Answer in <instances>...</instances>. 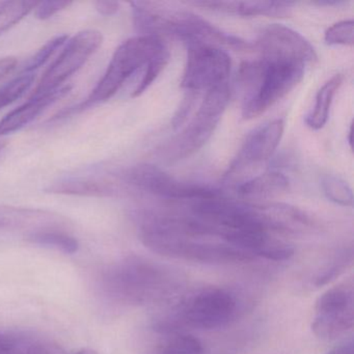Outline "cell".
<instances>
[{
	"label": "cell",
	"mask_w": 354,
	"mask_h": 354,
	"mask_svg": "<svg viewBox=\"0 0 354 354\" xmlns=\"http://www.w3.org/2000/svg\"><path fill=\"white\" fill-rule=\"evenodd\" d=\"M239 301L235 294L223 288H205L184 298L167 318L157 321L158 333L185 331L186 327L210 329L227 326L237 316Z\"/></svg>",
	"instance_id": "cell-6"
},
{
	"label": "cell",
	"mask_w": 354,
	"mask_h": 354,
	"mask_svg": "<svg viewBox=\"0 0 354 354\" xmlns=\"http://www.w3.org/2000/svg\"><path fill=\"white\" fill-rule=\"evenodd\" d=\"M26 239L30 243L43 246V248H53L66 254H76L80 250V243L76 238L51 227L35 230L28 234Z\"/></svg>",
	"instance_id": "cell-23"
},
{
	"label": "cell",
	"mask_w": 354,
	"mask_h": 354,
	"mask_svg": "<svg viewBox=\"0 0 354 354\" xmlns=\"http://www.w3.org/2000/svg\"><path fill=\"white\" fill-rule=\"evenodd\" d=\"M3 148H5V142H0V154L3 152Z\"/></svg>",
	"instance_id": "cell-38"
},
{
	"label": "cell",
	"mask_w": 354,
	"mask_h": 354,
	"mask_svg": "<svg viewBox=\"0 0 354 354\" xmlns=\"http://www.w3.org/2000/svg\"><path fill=\"white\" fill-rule=\"evenodd\" d=\"M95 8L99 14L103 16H113L120 10V3L118 1H97Z\"/></svg>",
	"instance_id": "cell-33"
},
{
	"label": "cell",
	"mask_w": 354,
	"mask_h": 354,
	"mask_svg": "<svg viewBox=\"0 0 354 354\" xmlns=\"http://www.w3.org/2000/svg\"><path fill=\"white\" fill-rule=\"evenodd\" d=\"M69 37L67 35L55 37L49 40L46 44L43 45L32 57L28 59L22 66L20 73L36 74L40 68H42L59 49L63 48Z\"/></svg>",
	"instance_id": "cell-28"
},
{
	"label": "cell",
	"mask_w": 354,
	"mask_h": 354,
	"mask_svg": "<svg viewBox=\"0 0 354 354\" xmlns=\"http://www.w3.org/2000/svg\"><path fill=\"white\" fill-rule=\"evenodd\" d=\"M133 24L140 36L160 38L176 37L184 44L225 46L237 50H250L252 45L239 37L227 34L204 18L184 10L167 9L160 3L138 1L130 3Z\"/></svg>",
	"instance_id": "cell-2"
},
{
	"label": "cell",
	"mask_w": 354,
	"mask_h": 354,
	"mask_svg": "<svg viewBox=\"0 0 354 354\" xmlns=\"http://www.w3.org/2000/svg\"><path fill=\"white\" fill-rule=\"evenodd\" d=\"M269 231L304 233L316 227L314 219L304 211L286 204L254 206Z\"/></svg>",
	"instance_id": "cell-15"
},
{
	"label": "cell",
	"mask_w": 354,
	"mask_h": 354,
	"mask_svg": "<svg viewBox=\"0 0 354 354\" xmlns=\"http://www.w3.org/2000/svg\"><path fill=\"white\" fill-rule=\"evenodd\" d=\"M167 48L162 39L157 37L138 36L128 39L118 47L106 71L90 95L75 106L57 113L55 120L68 118L106 102L119 92L120 88L136 71L146 67L155 57Z\"/></svg>",
	"instance_id": "cell-5"
},
{
	"label": "cell",
	"mask_w": 354,
	"mask_h": 354,
	"mask_svg": "<svg viewBox=\"0 0 354 354\" xmlns=\"http://www.w3.org/2000/svg\"><path fill=\"white\" fill-rule=\"evenodd\" d=\"M353 262V248L352 246L339 250L321 270L317 273L314 279V286L323 287L333 279L339 277L342 273L345 272L346 269Z\"/></svg>",
	"instance_id": "cell-24"
},
{
	"label": "cell",
	"mask_w": 354,
	"mask_h": 354,
	"mask_svg": "<svg viewBox=\"0 0 354 354\" xmlns=\"http://www.w3.org/2000/svg\"><path fill=\"white\" fill-rule=\"evenodd\" d=\"M36 80V74L19 73L7 84L0 86V111L19 100L30 91Z\"/></svg>",
	"instance_id": "cell-26"
},
{
	"label": "cell",
	"mask_w": 354,
	"mask_h": 354,
	"mask_svg": "<svg viewBox=\"0 0 354 354\" xmlns=\"http://www.w3.org/2000/svg\"><path fill=\"white\" fill-rule=\"evenodd\" d=\"M343 80L342 74H335L330 80H327L317 93L314 107L306 117V126L310 129H322L328 121L333 98L343 84Z\"/></svg>",
	"instance_id": "cell-21"
},
{
	"label": "cell",
	"mask_w": 354,
	"mask_h": 354,
	"mask_svg": "<svg viewBox=\"0 0 354 354\" xmlns=\"http://www.w3.org/2000/svg\"><path fill=\"white\" fill-rule=\"evenodd\" d=\"M283 130L285 122L283 119L273 120L252 130L242 145L235 160L232 162L225 179H235L246 169L269 160L281 142Z\"/></svg>",
	"instance_id": "cell-12"
},
{
	"label": "cell",
	"mask_w": 354,
	"mask_h": 354,
	"mask_svg": "<svg viewBox=\"0 0 354 354\" xmlns=\"http://www.w3.org/2000/svg\"><path fill=\"white\" fill-rule=\"evenodd\" d=\"M0 354H62L59 344L36 331L0 329Z\"/></svg>",
	"instance_id": "cell-17"
},
{
	"label": "cell",
	"mask_w": 354,
	"mask_h": 354,
	"mask_svg": "<svg viewBox=\"0 0 354 354\" xmlns=\"http://www.w3.org/2000/svg\"><path fill=\"white\" fill-rule=\"evenodd\" d=\"M221 118L200 107L192 121L159 149V157L174 163L196 154L210 140Z\"/></svg>",
	"instance_id": "cell-13"
},
{
	"label": "cell",
	"mask_w": 354,
	"mask_h": 354,
	"mask_svg": "<svg viewBox=\"0 0 354 354\" xmlns=\"http://www.w3.org/2000/svg\"><path fill=\"white\" fill-rule=\"evenodd\" d=\"M140 239L153 252L203 264L227 265L252 262L256 257L227 243H210L184 235L153 214L138 216Z\"/></svg>",
	"instance_id": "cell-3"
},
{
	"label": "cell",
	"mask_w": 354,
	"mask_h": 354,
	"mask_svg": "<svg viewBox=\"0 0 354 354\" xmlns=\"http://www.w3.org/2000/svg\"><path fill=\"white\" fill-rule=\"evenodd\" d=\"M198 96V94H196V93L186 92L185 96H184L183 100H182L177 113L174 115L173 122H171V123H173V127L175 128V129H178V128L181 127V126L185 123L188 115H190L192 109H194Z\"/></svg>",
	"instance_id": "cell-32"
},
{
	"label": "cell",
	"mask_w": 354,
	"mask_h": 354,
	"mask_svg": "<svg viewBox=\"0 0 354 354\" xmlns=\"http://www.w3.org/2000/svg\"><path fill=\"white\" fill-rule=\"evenodd\" d=\"M169 57H171V53H169V49H165L162 53H159L157 57H155L154 59L146 66V70H145L142 80H140V84H138L136 90L132 93V97H133V98H138V97L142 96V95L154 84L155 80L158 78L161 72L165 70V68L167 67V64H169Z\"/></svg>",
	"instance_id": "cell-29"
},
{
	"label": "cell",
	"mask_w": 354,
	"mask_h": 354,
	"mask_svg": "<svg viewBox=\"0 0 354 354\" xmlns=\"http://www.w3.org/2000/svg\"><path fill=\"white\" fill-rule=\"evenodd\" d=\"M46 192L61 196L109 198L117 194V188L107 181L94 178H69L49 185Z\"/></svg>",
	"instance_id": "cell-19"
},
{
	"label": "cell",
	"mask_w": 354,
	"mask_h": 354,
	"mask_svg": "<svg viewBox=\"0 0 354 354\" xmlns=\"http://www.w3.org/2000/svg\"><path fill=\"white\" fill-rule=\"evenodd\" d=\"M289 179L281 171H270L246 180L237 187L238 194L246 198H273L289 189Z\"/></svg>",
	"instance_id": "cell-20"
},
{
	"label": "cell",
	"mask_w": 354,
	"mask_h": 354,
	"mask_svg": "<svg viewBox=\"0 0 354 354\" xmlns=\"http://www.w3.org/2000/svg\"><path fill=\"white\" fill-rule=\"evenodd\" d=\"M304 67L296 62L279 59H262L241 64L238 80L250 90L242 106L243 119L260 117L287 96L304 78Z\"/></svg>",
	"instance_id": "cell-4"
},
{
	"label": "cell",
	"mask_w": 354,
	"mask_h": 354,
	"mask_svg": "<svg viewBox=\"0 0 354 354\" xmlns=\"http://www.w3.org/2000/svg\"><path fill=\"white\" fill-rule=\"evenodd\" d=\"M61 221V216L48 211L0 205V229H49Z\"/></svg>",
	"instance_id": "cell-18"
},
{
	"label": "cell",
	"mask_w": 354,
	"mask_h": 354,
	"mask_svg": "<svg viewBox=\"0 0 354 354\" xmlns=\"http://www.w3.org/2000/svg\"><path fill=\"white\" fill-rule=\"evenodd\" d=\"M192 5L196 7L206 8L212 11L231 15L243 16V17H268L283 18L291 15L294 3L290 1H194Z\"/></svg>",
	"instance_id": "cell-16"
},
{
	"label": "cell",
	"mask_w": 354,
	"mask_h": 354,
	"mask_svg": "<svg viewBox=\"0 0 354 354\" xmlns=\"http://www.w3.org/2000/svg\"><path fill=\"white\" fill-rule=\"evenodd\" d=\"M181 281L173 269L138 256L118 261L100 277L105 295L126 306L158 304L176 293Z\"/></svg>",
	"instance_id": "cell-1"
},
{
	"label": "cell",
	"mask_w": 354,
	"mask_h": 354,
	"mask_svg": "<svg viewBox=\"0 0 354 354\" xmlns=\"http://www.w3.org/2000/svg\"><path fill=\"white\" fill-rule=\"evenodd\" d=\"M72 354H98V352L95 351L93 349H82L80 351L75 352V353Z\"/></svg>",
	"instance_id": "cell-37"
},
{
	"label": "cell",
	"mask_w": 354,
	"mask_h": 354,
	"mask_svg": "<svg viewBox=\"0 0 354 354\" xmlns=\"http://www.w3.org/2000/svg\"><path fill=\"white\" fill-rule=\"evenodd\" d=\"M325 42L328 45H344L353 46L354 22L353 20H343L337 22L325 32Z\"/></svg>",
	"instance_id": "cell-30"
},
{
	"label": "cell",
	"mask_w": 354,
	"mask_h": 354,
	"mask_svg": "<svg viewBox=\"0 0 354 354\" xmlns=\"http://www.w3.org/2000/svg\"><path fill=\"white\" fill-rule=\"evenodd\" d=\"M353 285L339 283L325 291L315 304L312 330L316 337L333 341L353 328Z\"/></svg>",
	"instance_id": "cell-10"
},
{
	"label": "cell",
	"mask_w": 354,
	"mask_h": 354,
	"mask_svg": "<svg viewBox=\"0 0 354 354\" xmlns=\"http://www.w3.org/2000/svg\"><path fill=\"white\" fill-rule=\"evenodd\" d=\"M119 178L138 189L167 200L198 201L219 194L208 186L180 181L160 167L147 163L123 169Z\"/></svg>",
	"instance_id": "cell-7"
},
{
	"label": "cell",
	"mask_w": 354,
	"mask_h": 354,
	"mask_svg": "<svg viewBox=\"0 0 354 354\" xmlns=\"http://www.w3.org/2000/svg\"><path fill=\"white\" fill-rule=\"evenodd\" d=\"M327 354H353V339L352 337L339 344L335 348L327 352Z\"/></svg>",
	"instance_id": "cell-35"
},
{
	"label": "cell",
	"mask_w": 354,
	"mask_h": 354,
	"mask_svg": "<svg viewBox=\"0 0 354 354\" xmlns=\"http://www.w3.org/2000/svg\"><path fill=\"white\" fill-rule=\"evenodd\" d=\"M72 3L69 1H43L35 8V17L39 20H48L59 12L68 9Z\"/></svg>",
	"instance_id": "cell-31"
},
{
	"label": "cell",
	"mask_w": 354,
	"mask_h": 354,
	"mask_svg": "<svg viewBox=\"0 0 354 354\" xmlns=\"http://www.w3.org/2000/svg\"><path fill=\"white\" fill-rule=\"evenodd\" d=\"M38 3L7 1L0 3V36L30 15Z\"/></svg>",
	"instance_id": "cell-25"
},
{
	"label": "cell",
	"mask_w": 354,
	"mask_h": 354,
	"mask_svg": "<svg viewBox=\"0 0 354 354\" xmlns=\"http://www.w3.org/2000/svg\"><path fill=\"white\" fill-rule=\"evenodd\" d=\"M323 192L325 196L339 206L351 207L353 205V192L347 182L335 176L327 175L322 178Z\"/></svg>",
	"instance_id": "cell-27"
},
{
	"label": "cell",
	"mask_w": 354,
	"mask_h": 354,
	"mask_svg": "<svg viewBox=\"0 0 354 354\" xmlns=\"http://www.w3.org/2000/svg\"><path fill=\"white\" fill-rule=\"evenodd\" d=\"M262 59L296 62L302 65H314L318 55L313 45L299 32L281 24L263 28L256 43Z\"/></svg>",
	"instance_id": "cell-11"
},
{
	"label": "cell",
	"mask_w": 354,
	"mask_h": 354,
	"mask_svg": "<svg viewBox=\"0 0 354 354\" xmlns=\"http://www.w3.org/2000/svg\"><path fill=\"white\" fill-rule=\"evenodd\" d=\"M71 91V86H64L53 92L41 95H30V99L17 109L10 111L0 120V138L24 129L37 119L47 107L61 100Z\"/></svg>",
	"instance_id": "cell-14"
},
{
	"label": "cell",
	"mask_w": 354,
	"mask_h": 354,
	"mask_svg": "<svg viewBox=\"0 0 354 354\" xmlns=\"http://www.w3.org/2000/svg\"><path fill=\"white\" fill-rule=\"evenodd\" d=\"M160 335L163 339L155 346L152 354H205L204 345L196 335L185 331Z\"/></svg>",
	"instance_id": "cell-22"
},
{
	"label": "cell",
	"mask_w": 354,
	"mask_h": 354,
	"mask_svg": "<svg viewBox=\"0 0 354 354\" xmlns=\"http://www.w3.org/2000/svg\"><path fill=\"white\" fill-rule=\"evenodd\" d=\"M186 47L187 62L182 77V88L198 94L227 82L232 61L225 50L221 47L200 43H192Z\"/></svg>",
	"instance_id": "cell-9"
},
{
	"label": "cell",
	"mask_w": 354,
	"mask_h": 354,
	"mask_svg": "<svg viewBox=\"0 0 354 354\" xmlns=\"http://www.w3.org/2000/svg\"><path fill=\"white\" fill-rule=\"evenodd\" d=\"M344 1H339V0H335V1H330V0H325V1H318V3H314V5L318 6H326V7H331V6H339L343 5Z\"/></svg>",
	"instance_id": "cell-36"
},
{
	"label": "cell",
	"mask_w": 354,
	"mask_h": 354,
	"mask_svg": "<svg viewBox=\"0 0 354 354\" xmlns=\"http://www.w3.org/2000/svg\"><path fill=\"white\" fill-rule=\"evenodd\" d=\"M17 67V59L15 57H8L0 59V80L11 74Z\"/></svg>",
	"instance_id": "cell-34"
},
{
	"label": "cell",
	"mask_w": 354,
	"mask_h": 354,
	"mask_svg": "<svg viewBox=\"0 0 354 354\" xmlns=\"http://www.w3.org/2000/svg\"><path fill=\"white\" fill-rule=\"evenodd\" d=\"M102 42V34L95 30H82L68 39L59 57L43 74L32 95L45 94L66 86L65 82L86 65Z\"/></svg>",
	"instance_id": "cell-8"
}]
</instances>
